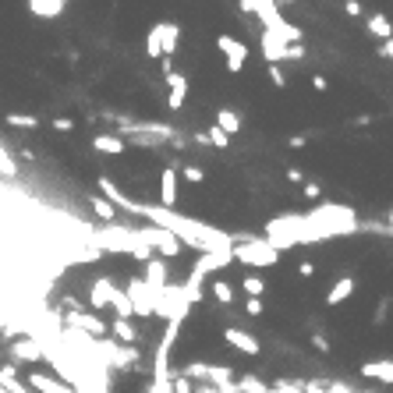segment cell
I'll return each mask as SVG.
<instances>
[{
	"mask_svg": "<svg viewBox=\"0 0 393 393\" xmlns=\"http://www.w3.org/2000/svg\"><path fill=\"white\" fill-rule=\"evenodd\" d=\"M89 210H92L99 220H110V223L117 220V210H114V205L103 199V195H89Z\"/></svg>",
	"mask_w": 393,
	"mask_h": 393,
	"instance_id": "4dcf8cb0",
	"label": "cell"
},
{
	"mask_svg": "<svg viewBox=\"0 0 393 393\" xmlns=\"http://www.w3.org/2000/svg\"><path fill=\"white\" fill-rule=\"evenodd\" d=\"M89 248H96L99 255H131L138 262L153 259V248L138 238V227L128 223H107L103 231L89 234Z\"/></svg>",
	"mask_w": 393,
	"mask_h": 393,
	"instance_id": "3957f363",
	"label": "cell"
},
{
	"mask_svg": "<svg viewBox=\"0 0 393 393\" xmlns=\"http://www.w3.org/2000/svg\"><path fill=\"white\" fill-rule=\"evenodd\" d=\"M365 29H368V36L383 39V43H386V39H393V22H390L386 14H368L365 18Z\"/></svg>",
	"mask_w": 393,
	"mask_h": 393,
	"instance_id": "4316f807",
	"label": "cell"
},
{
	"mask_svg": "<svg viewBox=\"0 0 393 393\" xmlns=\"http://www.w3.org/2000/svg\"><path fill=\"white\" fill-rule=\"evenodd\" d=\"M138 238L146 241L153 252H160L163 259H177V255L184 252L181 241H177L170 231H160V227H153V223H149V227H138Z\"/></svg>",
	"mask_w": 393,
	"mask_h": 393,
	"instance_id": "9c48e42d",
	"label": "cell"
},
{
	"mask_svg": "<svg viewBox=\"0 0 393 393\" xmlns=\"http://www.w3.org/2000/svg\"><path fill=\"white\" fill-rule=\"evenodd\" d=\"M110 308L117 312V319H131V316H135V308H131L128 294H124L121 287H117V291H114V298H110Z\"/></svg>",
	"mask_w": 393,
	"mask_h": 393,
	"instance_id": "1f68e13d",
	"label": "cell"
},
{
	"mask_svg": "<svg viewBox=\"0 0 393 393\" xmlns=\"http://www.w3.org/2000/svg\"><path fill=\"white\" fill-rule=\"evenodd\" d=\"M202 280H205V277L192 270V273H188V280L181 283V287H184V298H188L192 305H199V301H202Z\"/></svg>",
	"mask_w": 393,
	"mask_h": 393,
	"instance_id": "f546056e",
	"label": "cell"
},
{
	"mask_svg": "<svg viewBox=\"0 0 393 393\" xmlns=\"http://www.w3.org/2000/svg\"><path fill=\"white\" fill-rule=\"evenodd\" d=\"M270 393H305V379H277Z\"/></svg>",
	"mask_w": 393,
	"mask_h": 393,
	"instance_id": "74e56055",
	"label": "cell"
},
{
	"mask_svg": "<svg viewBox=\"0 0 393 393\" xmlns=\"http://www.w3.org/2000/svg\"><path fill=\"white\" fill-rule=\"evenodd\" d=\"M216 47H220V53H223V60H227V71L231 75H238V71H244V64H248V47L241 43V39H234V36H216Z\"/></svg>",
	"mask_w": 393,
	"mask_h": 393,
	"instance_id": "8fae6325",
	"label": "cell"
},
{
	"mask_svg": "<svg viewBox=\"0 0 393 393\" xmlns=\"http://www.w3.org/2000/svg\"><path fill=\"white\" fill-rule=\"evenodd\" d=\"M312 89H319V92H326V89H329V81H326L322 75H312Z\"/></svg>",
	"mask_w": 393,
	"mask_h": 393,
	"instance_id": "11a10c76",
	"label": "cell"
},
{
	"mask_svg": "<svg viewBox=\"0 0 393 393\" xmlns=\"http://www.w3.org/2000/svg\"><path fill=\"white\" fill-rule=\"evenodd\" d=\"M234 386H238V393H270V383H262L259 376H241V379H234Z\"/></svg>",
	"mask_w": 393,
	"mask_h": 393,
	"instance_id": "d6a6232c",
	"label": "cell"
},
{
	"mask_svg": "<svg viewBox=\"0 0 393 393\" xmlns=\"http://www.w3.org/2000/svg\"><path fill=\"white\" fill-rule=\"evenodd\" d=\"M223 340L231 344L234 351H241V355H259V340L248 333V329H241V326H227L223 329Z\"/></svg>",
	"mask_w": 393,
	"mask_h": 393,
	"instance_id": "2e32d148",
	"label": "cell"
},
{
	"mask_svg": "<svg viewBox=\"0 0 393 393\" xmlns=\"http://www.w3.org/2000/svg\"><path fill=\"white\" fill-rule=\"evenodd\" d=\"M270 81H273L277 89H287V75L280 71V64H270Z\"/></svg>",
	"mask_w": 393,
	"mask_h": 393,
	"instance_id": "ee69618b",
	"label": "cell"
},
{
	"mask_svg": "<svg viewBox=\"0 0 393 393\" xmlns=\"http://www.w3.org/2000/svg\"><path fill=\"white\" fill-rule=\"evenodd\" d=\"M92 149L103 156H121L124 153V138L121 135H96L92 138Z\"/></svg>",
	"mask_w": 393,
	"mask_h": 393,
	"instance_id": "f1b7e54d",
	"label": "cell"
},
{
	"mask_svg": "<svg viewBox=\"0 0 393 393\" xmlns=\"http://www.w3.org/2000/svg\"><path fill=\"white\" fill-rule=\"evenodd\" d=\"M287 47H291V43H283L280 36H273V32L262 29V36H259V53H262L266 64H280V60H287Z\"/></svg>",
	"mask_w": 393,
	"mask_h": 393,
	"instance_id": "4fadbf2b",
	"label": "cell"
},
{
	"mask_svg": "<svg viewBox=\"0 0 393 393\" xmlns=\"http://www.w3.org/2000/svg\"><path fill=\"white\" fill-rule=\"evenodd\" d=\"M362 376H365V379H376V383H383V386H393V358L362 362Z\"/></svg>",
	"mask_w": 393,
	"mask_h": 393,
	"instance_id": "e0dca14e",
	"label": "cell"
},
{
	"mask_svg": "<svg viewBox=\"0 0 393 393\" xmlns=\"http://www.w3.org/2000/svg\"><path fill=\"white\" fill-rule=\"evenodd\" d=\"M0 177H18V163H14V156L8 153L4 142H0Z\"/></svg>",
	"mask_w": 393,
	"mask_h": 393,
	"instance_id": "d590c367",
	"label": "cell"
},
{
	"mask_svg": "<svg viewBox=\"0 0 393 393\" xmlns=\"http://www.w3.org/2000/svg\"><path fill=\"white\" fill-rule=\"evenodd\" d=\"M146 393H174V390H170V379H153Z\"/></svg>",
	"mask_w": 393,
	"mask_h": 393,
	"instance_id": "7dc6e473",
	"label": "cell"
},
{
	"mask_svg": "<svg viewBox=\"0 0 393 393\" xmlns=\"http://www.w3.org/2000/svg\"><path fill=\"white\" fill-rule=\"evenodd\" d=\"M47 355V347L39 344L36 337H29V340H18V344H11V358L14 362H39Z\"/></svg>",
	"mask_w": 393,
	"mask_h": 393,
	"instance_id": "cb8c5ba5",
	"label": "cell"
},
{
	"mask_svg": "<svg viewBox=\"0 0 393 393\" xmlns=\"http://www.w3.org/2000/svg\"><path fill=\"white\" fill-rule=\"evenodd\" d=\"M301 244H319V241H333V238H351L362 231L358 213L344 202H319L316 210L301 213Z\"/></svg>",
	"mask_w": 393,
	"mask_h": 393,
	"instance_id": "7a4b0ae2",
	"label": "cell"
},
{
	"mask_svg": "<svg viewBox=\"0 0 393 393\" xmlns=\"http://www.w3.org/2000/svg\"><path fill=\"white\" fill-rule=\"evenodd\" d=\"M386 231L393 234V210H390V216H386Z\"/></svg>",
	"mask_w": 393,
	"mask_h": 393,
	"instance_id": "91938a15",
	"label": "cell"
},
{
	"mask_svg": "<svg viewBox=\"0 0 393 393\" xmlns=\"http://www.w3.org/2000/svg\"><path fill=\"white\" fill-rule=\"evenodd\" d=\"M117 291V283L110 277H96L89 287V308H110V298Z\"/></svg>",
	"mask_w": 393,
	"mask_h": 393,
	"instance_id": "ac0fdd59",
	"label": "cell"
},
{
	"mask_svg": "<svg viewBox=\"0 0 393 393\" xmlns=\"http://www.w3.org/2000/svg\"><path fill=\"white\" fill-rule=\"evenodd\" d=\"M234 262H244L252 270H270V266L280 262V252L266 238H252V234L238 238L234 234Z\"/></svg>",
	"mask_w": 393,
	"mask_h": 393,
	"instance_id": "8992f818",
	"label": "cell"
},
{
	"mask_svg": "<svg viewBox=\"0 0 393 393\" xmlns=\"http://www.w3.org/2000/svg\"><path fill=\"white\" fill-rule=\"evenodd\" d=\"M4 121L11 124V128H29V131L39 128V117H36V114H8Z\"/></svg>",
	"mask_w": 393,
	"mask_h": 393,
	"instance_id": "e575fe53",
	"label": "cell"
},
{
	"mask_svg": "<svg viewBox=\"0 0 393 393\" xmlns=\"http://www.w3.org/2000/svg\"><path fill=\"white\" fill-rule=\"evenodd\" d=\"M107 333H110V340H117V344H124V347H135V344H138V329L131 326V319H114V322L107 326Z\"/></svg>",
	"mask_w": 393,
	"mask_h": 393,
	"instance_id": "d4e9b609",
	"label": "cell"
},
{
	"mask_svg": "<svg viewBox=\"0 0 393 393\" xmlns=\"http://www.w3.org/2000/svg\"><path fill=\"white\" fill-rule=\"evenodd\" d=\"M305 393H326V390H322V383L312 379V383H305Z\"/></svg>",
	"mask_w": 393,
	"mask_h": 393,
	"instance_id": "6f0895ef",
	"label": "cell"
},
{
	"mask_svg": "<svg viewBox=\"0 0 393 393\" xmlns=\"http://www.w3.org/2000/svg\"><path fill=\"white\" fill-rule=\"evenodd\" d=\"M99 192H103V199H107L114 210H124V213H131V216H146L153 227H160V231H170L181 244L199 248V255H202V252H234V234L220 231V227L202 223V220H195V216H184V213H177V210H163V205L135 202V199L124 195L110 177H99Z\"/></svg>",
	"mask_w": 393,
	"mask_h": 393,
	"instance_id": "6da1fadb",
	"label": "cell"
},
{
	"mask_svg": "<svg viewBox=\"0 0 393 393\" xmlns=\"http://www.w3.org/2000/svg\"><path fill=\"white\" fill-rule=\"evenodd\" d=\"M390 305H393L390 298H383V301H379V308H376V326H383V322H386V316H390Z\"/></svg>",
	"mask_w": 393,
	"mask_h": 393,
	"instance_id": "bcb514c9",
	"label": "cell"
},
{
	"mask_svg": "<svg viewBox=\"0 0 393 393\" xmlns=\"http://www.w3.org/2000/svg\"><path fill=\"white\" fill-rule=\"evenodd\" d=\"M213 298H216L220 305H234V283L216 280V283H213Z\"/></svg>",
	"mask_w": 393,
	"mask_h": 393,
	"instance_id": "8d00e7d4",
	"label": "cell"
},
{
	"mask_svg": "<svg viewBox=\"0 0 393 393\" xmlns=\"http://www.w3.org/2000/svg\"><path fill=\"white\" fill-rule=\"evenodd\" d=\"M25 386H29L32 393H75L68 383H60L57 376H43V372H32Z\"/></svg>",
	"mask_w": 393,
	"mask_h": 393,
	"instance_id": "7402d4cb",
	"label": "cell"
},
{
	"mask_svg": "<svg viewBox=\"0 0 393 393\" xmlns=\"http://www.w3.org/2000/svg\"><path fill=\"white\" fill-rule=\"evenodd\" d=\"M231 262H234V252H202V255L195 259L192 270H195V273H202V277H210V273L227 270Z\"/></svg>",
	"mask_w": 393,
	"mask_h": 393,
	"instance_id": "5bb4252c",
	"label": "cell"
},
{
	"mask_svg": "<svg viewBox=\"0 0 393 393\" xmlns=\"http://www.w3.org/2000/svg\"><path fill=\"white\" fill-rule=\"evenodd\" d=\"M351 294H355V277H337L333 287L326 291V305H329V308H337V305H344Z\"/></svg>",
	"mask_w": 393,
	"mask_h": 393,
	"instance_id": "484cf974",
	"label": "cell"
},
{
	"mask_svg": "<svg viewBox=\"0 0 393 393\" xmlns=\"http://www.w3.org/2000/svg\"><path fill=\"white\" fill-rule=\"evenodd\" d=\"M181 174H184V181H192V184H202V181H205V170L195 167V163H188V167H184Z\"/></svg>",
	"mask_w": 393,
	"mask_h": 393,
	"instance_id": "7bdbcfd3",
	"label": "cell"
},
{
	"mask_svg": "<svg viewBox=\"0 0 393 393\" xmlns=\"http://www.w3.org/2000/svg\"><path fill=\"white\" fill-rule=\"evenodd\" d=\"M298 220H301V213H280V216H273L270 223H266V241H270L277 252H291V248H298L301 244V227H298Z\"/></svg>",
	"mask_w": 393,
	"mask_h": 393,
	"instance_id": "52a82bcc",
	"label": "cell"
},
{
	"mask_svg": "<svg viewBox=\"0 0 393 393\" xmlns=\"http://www.w3.org/2000/svg\"><path fill=\"white\" fill-rule=\"evenodd\" d=\"M287 181H291V184H305V174L298 167H291V170H287Z\"/></svg>",
	"mask_w": 393,
	"mask_h": 393,
	"instance_id": "f5cc1de1",
	"label": "cell"
},
{
	"mask_svg": "<svg viewBox=\"0 0 393 393\" xmlns=\"http://www.w3.org/2000/svg\"><path fill=\"white\" fill-rule=\"evenodd\" d=\"M298 273H301V277H316V262H301Z\"/></svg>",
	"mask_w": 393,
	"mask_h": 393,
	"instance_id": "9f6ffc18",
	"label": "cell"
},
{
	"mask_svg": "<svg viewBox=\"0 0 393 393\" xmlns=\"http://www.w3.org/2000/svg\"><path fill=\"white\" fill-rule=\"evenodd\" d=\"M305 142H308V135H291V138H287V146H291V149H301Z\"/></svg>",
	"mask_w": 393,
	"mask_h": 393,
	"instance_id": "db71d44e",
	"label": "cell"
},
{
	"mask_svg": "<svg viewBox=\"0 0 393 393\" xmlns=\"http://www.w3.org/2000/svg\"><path fill=\"white\" fill-rule=\"evenodd\" d=\"M287 60H305V43H291V47H287Z\"/></svg>",
	"mask_w": 393,
	"mask_h": 393,
	"instance_id": "c3c4849f",
	"label": "cell"
},
{
	"mask_svg": "<svg viewBox=\"0 0 393 393\" xmlns=\"http://www.w3.org/2000/svg\"><path fill=\"white\" fill-rule=\"evenodd\" d=\"M25 4L36 18H43V22H53V18H60L68 11V0H25Z\"/></svg>",
	"mask_w": 393,
	"mask_h": 393,
	"instance_id": "603a6c76",
	"label": "cell"
},
{
	"mask_svg": "<svg viewBox=\"0 0 393 393\" xmlns=\"http://www.w3.org/2000/svg\"><path fill=\"white\" fill-rule=\"evenodd\" d=\"M53 128H57V131H71V128H75V121H68V117H57V121H53Z\"/></svg>",
	"mask_w": 393,
	"mask_h": 393,
	"instance_id": "816d5d0a",
	"label": "cell"
},
{
	"mask_svg": "<svg viewBox=\"0 0 393 393\" xmlns=\"http://www.w3.org/2000/svg\"><path fill=\"white\" fill-rule=\"evenodd\" d=\"M241 11H244V14H255L259 22H262V29L273 32V36H280L283 43H301V29L291 25V22L280 14L277 0H241Z\"/></svg>",
	"mask_w": 393,
	"mask_h": 393,
	"instance_id": "277c9868",
	"label": "cell"
},
{
	"mask_svg": "<svg viewBox=\"0 0 393 393\" xmlns=\"http://www.w3.org/2000/svg\"><path fill=\"white\" fill-rule=\"evenodd\" d=\"M124 294H128L135 316H142V319H153L156 316V294L146 287V280H142V277H131L128 287H124Z\"/></svg>",
	"mask_w": 393,
	"mask_h": 393,
	"instance_id": "30bf717a",
	"label": "cell"
},
{
	"mask_svg": "<svg viewBox=\"0 0 393 393\" xmlns=\"http://www.w3.org/2000/svg\"><path fill=\"white\" fill-rule=\"evenodd\" d=\"M344 11L351 18H362V4H358V0H344Z\"/></svg>",
	"mask_w": 393,
	"mask_h": 393,
	"instance_id": "681fc988",
	"label": "cell"
},
{
	"mask_svg": "<svg viewBox=\"0 0 393 393\" xmlns=\"http://www.w3.org/2000/svg\"><path fill=\"white\" fill-rule=\"evenodd\" d=\"M146 57H153V60H160L163 57V50H160V32H156V25L149 29V36H146Z\"/></svg>",
	"mask_w": 393,
	"mask_h": 393,
	"instance_id": "60d3db41",
	"label": "cell"
},
{
	"mask_svg": "<svg viewBox=\"0 0 393 393\" xmlns=\"http://www.w3.org/2000/svg\"><path fill=\"white\" fill-rule=\"evenodd\" d=\"M156 32H160V50H163V57H174L177 47H181V25H177V22H156Z\"/></svg>",
	"mask_w": 393,
	"mask_h": 393,
	"instance_id": "ffe728a7",
	"label": "cell"
},
{
	"mask_svg": "<svg viewBox=\"0 0 393 393\" xmlns=\"http://www.w3.org/2000/svg\"><path fill=\"white\" fill-rule=\"evenodd\" d=\"M312 347H316V351H322V355H326V351H329V340H326L322 333H312Z\"/></svg>",
	"mask_w": 393,
	"mask_h": 393,
	"instance_id": "f907efd6",
	"label": "cell"
},
{
	"mask_svg": "<svg viewBox=\"0 0 393 393\" xmlns=\"http://www.w3.org/2000/svg\"><path fill=\"white\" fill-rule=\"evenodd\" d=\"M181 376H188L192 383H210V386H231L234 383V368L231 365H210V362H192L188 368L181 372Z\"/></svg>",
	"mask_w": 393,
	"mask_h": 393,
	"instance_id": "ba28073f",
	"label": "cell"
},
{
	"mask_svg": "<svg viewBox=\"0 0 393 393\" xmlns=\"http://www.w3.org/2000/svg\"><path fill=\"white\" fill-rule=\"evenodd\" d=\"M301 195L312 199V202H319V199H322V184H319V181H305V184H301Z\"/></svg>",
	"mask_w": 393,
	"mask_h": 393,
	"instance_id": "b9f144b4",
	"label": "cell"
},
{
	"mask_svg": "<svg viewBox=\"0 0 393 393\" xmlns=\"http://www.w3.org/2000/svg\"><path fill=\"white\" fill-rule=\"evenodd\" d=\"M202 142H205V146H216V149H227V146H231V135L220 131L216 124H213V128H205V131H202Z\"/></svg>",
	"mask_w": 393,
	"mask_h": 393,
	"instance_id": "836d02e7",
	"label": "cell"
},
{
	"mask_svg": "<svg viewBox=\"0 0 393 393\" xmlns=\"http://www.w3.org/2000/svg\"><path fill=\"white\" fill-rule=\"evenodd\" d=\"M216 128H220V131H227V135L234 138V135L241 131V114H238V110H231V107H220V110H216Z\"/></svg>",
	"mask_w": 393,
	"mask_h": 393,
	"instance_id": "83f0119b",
	"label": "cell"
},
{
	"mask_svg": "<svg viewBox=\"0 0 393 393\" xmlns=\"http://www.w3.org/2000/svg\"><path fill=\"white\" fill-rule=\"evenodd\" d=\"M386 60H393V39H386V43H383V50H379Z\"/></svg>",
	"mask_w": 393,
	"mask_h": 393,
	"instance_id": "680465c9",
	"label": "cell"
},
{
	"mask_svg": "<svg viewBox=\"0 0 393 393\" xmlns=\"http://www.w3.org/2000/svg\"><path fill=\"white\" fill-rule=\"evenodd\" d=\"M142 280H146V287H149L153 294H160L163 287L170 283L167 280V259H149L146 262V277H142Z\"/></svg>",
	"mask_w": 393,
	"mask_h": 393,
	"instance_id": "44dd1931",
	"label": "cell"
},
{
	"mask_svg": "<svg viewBox=\"0 0 393 393\" xmlns=\"http://www.w3.org/2000/svg\"><path fill=\"white\" fill-rule=\"evenodd\" d=\"M262 308H266L262 298H248V301H244V312H248V316H262Z\"/></svg>",
	"mask_w": 393,
	"mask_h": 393,
	"instance_id": "f6af8a7d",
	"label": "cell"
},
{
	"mask_svg": "<svg viewBox=\"0 0 393 393\" xmlns=\"http://www.w3.org/2000/svg\"><path fill=\"white\" fill-rule=\"evenodd\" d=\"M68 326L78 329V333H86V337H107V322H103L99 316L92 312H81V308H75V312H68Z\"/></svg>",
	"mask_w": 393,
	"mask_h": 393,
	"instance_id": "7c38bea8",
	"label": "cell"
},
{
	"mask_svg": "<svg viewBox=\"0 0 393 393\" xmlns=\"http://www.w3.org/2000/svg\"><path fill=\"white\" fill-rule=\"evenodd\" d=\"M124 142H138V146H160V142H174V146H184V138H177V131L170 124H160V121H121V131Z\"/></svg>",
	"mask_w": 393,
	"mask_h": 393,
	"instance_id": "5b68a950",
	"label": "cell"
},
{
	"mask_svg": "<svg viewBox=\"0 0 393 393\" xmlns=\"http://www.w3.org/2000/svg\"><path fill=\"white\" fill-rule=\"evenodd\" d=\"M156 205H163V210H174L177 205V170L174 167H163V174H160V202Z\"/></svg>",
	"mask_w": 393,
	"mask_h": 393,
	"instance_id": "d6986e66",
	"label": "cell"
},
{
	"mask_svg": "<svg viewBox=\"0 0 393 393\" xmlns=\"http://www.w3.org/2000/svg\"><path fill=\"white\" fill-rule=\"evenodd\" d=\"M241 287H244V294H248V298H262L266 280H262V277H244V283H241Z\"/></svg>",
	"mask_w": 393,
	"mask_h": 393,
	"instance_id": "ab89813d",
	"label": "cell"
},
{
	"mask_svg": "<svg viewBox=\"0 0 393 393\" xmlns=\"http://www.w3.org/2000/svg\"><path fill=\"white\" fill-rule=\"evenodd\" d=\"M170 390L174 393H195V383L188 376H181V372H170Z\"/></svg>",
	"mask_w": 393,
	"mask_h": 393,
	"instance_id": "f35d334b",
	"label": "cell"
},
{
	"mask_svg": "<svg viewBox=\"0 0 393 393\" xmlns=\"http://www.w3.org/2000/svg\"><path fill=\"white\" fill-rule=\"evenodd\" d=\"M163 78H167V107L181 110L184 99H188V78H184L181 71H167Z\"/></svg>",
	"mask_w": 393,
	"mask_h": 393,
	"instance_id": "9a60e30c",
	"label": "cell"
}]
</instances>
